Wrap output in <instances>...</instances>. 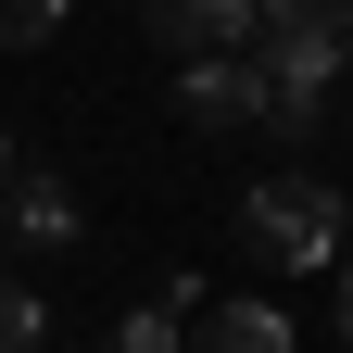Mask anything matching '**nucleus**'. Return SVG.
Returning <instances> with one entry per match:
<instances>
[{
    "label": "nucleus",
    "mask_w": 353,
    "mask_h": 353,
    "mask_svg": "<svg viewBox=\"0 0 353 353\" xmlns=\"http://www.w3.org/2000/svg\"><path fill=\"white\" fill-rule=\"evenodd\" d=\"M139 26L164 38L176 63H202V51H240V38H252V0H139Z\"/></svg>",
    "instance_id": "obj_4"
},
{
    "label": "nucleus",
    "mask_w": 353,
    "mask_h": 353,
    "mask_svg": "<svg viewBox=\"0 0 353 353\" xmlns=\"http://www.w3.org/2000/svg\"><path fill=\"white\" fill-rule=\"evenodd\" d=\"M190 303H202V278H164L152 303H139V316H126L101 353H176V328H190Z\"/></svg>",
    "instance_id": "obj_6"
},
{
    "label": "nucleus",
    "mask_w": 353,
    "mask_h": 353,
    "mask_svg": "<svg viewBox=\"0 0 353 353\" xmlns=\"http://www.w3.org/2000/svg\"><path fill=\"white\" fill-rule=\"evenodd\" d=\"M0 190H13V139H0Z\"/></svg>",
    "instance_id": "obj_11"
},
{
    "label": "nucleus",
    "mask_w": 353,
    "mask_h": 353,
    "mask_svg": "<svg viewBox=\"0 0 353 353\" xmlns=\"http://www.w3.org/2000/svg\"><path fill=\"white\" fill-rule=\"evenodd\" d=\"M176 353H290V316L278 303H190Z\"/></svg>",
    "instance_id": "obj_5"
},
{
    "label": "nucleus",
    "mask_w": 353,
    "mask_h": 353,
    "mask_svg": "<svg viewBox=\"0 0 353 353\" xmlns=\"http://www.w3.org/2000/svg\"><path fill=\"white\" fill-rule=\"evenodd\" d=\"M176 114H190L202 139H228V126H252V114H265V76H252L240 51H202L190 76H176Z\"/></svg>",
    "instance_id": "obj_3"
},
{
    "label": "nucleus",
    "mask_w": 353,
    "mask_h": 353,
    "mask_svg": "<svg viewBox=\"0 0 353 353\" xmlns=\"http://www.w3.org/2000/svg\"><path fill=\"white\" fill-rule=\"evenodd\" d=\"M51 26H63V0H0V51H38Z\"/></svg>",
    "instance_id": "obj_9"
},
{
    "label": "nucleus",
    "mask_w": 353,
    "mask_h": 353,
    "mask_svg": "<svg viewBox=\"0 0 353 353\" xmlns=\"http://www.w3.org/2000/svg\"><path fill=\"white\" fill-rule=\"evenodd\" d=\"M38 341H51V316H38V290H13V278H0V353H38Z\"/></svg>",
    "instance_id": "obj_8"
},
{
    "label": "nucleus",
    "mask_w": 353,
    "mask_h": 353,
    "mask_svg": "<svg viewBox=\"0 0 353 353\" xmlns=\"http://www.w3.org/2000/svg\"><path fill=\"white\" fill-rule=\"evenodd\" d=\"M265 101H328V76L353 63V0H252V51Z\"/></svg>",
    "instance_id": "obj_2"
},
{
    "label": "nucleus",
    "mask_w": 353,
    "mask_h": 353,
    "mask_svg": "<svg viewBox=\"0 0 353 353\" xmlns=\"http://www.w3.org/2000/svg\"><path fill=\"white\" fill-rule=\"evenodd\" d=\"M341 328H353V265H341Z\"/></svg>",
    "instance_id": "obj_10"
},
{
    "label": "nucleus",
    "mask_w": 353,
    "mask_h": 353,
    "mask_svg": "<svg viewBox=\"0 0 353 353\" xmlns=\"http://www.w3.org/2000/svg\"><path fill=\"white\" fill-rule=\"evenodd\" d=\"M0 202H13V228H26V240H51V252L76 240V190H63V176H38V164H26Z\"/></svg>",
    "instance_id": "obj_7"
},
{
    "label": "nucleus",
    "mask_w": 353,
    "mask_h": 353,
    "mask_svg": "<svg viewBox=\"0 0 353 353\" xmlns=\"http://www.w3.org/2000/svg\"><path fill=\"white\" fill-rule=\"evenodd\" d=\"M341 190L328 176H303V164H278L265 190H240V252L265 265V278H316V265H341Z\"/></svg>",
    "instance_id": "obj_1"
}]
</instances>
